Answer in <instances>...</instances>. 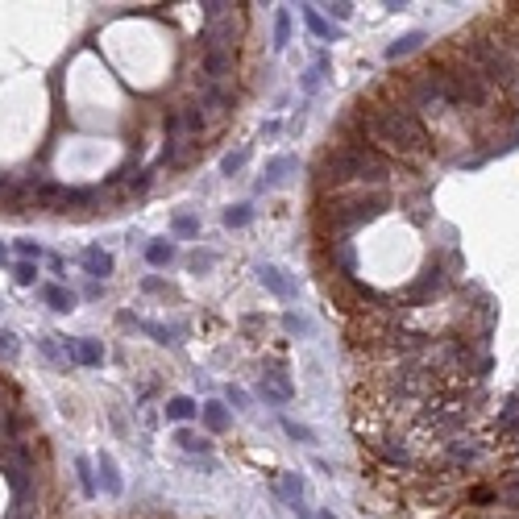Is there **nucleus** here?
Masks as SVG:
<instances>
[{
    "label": "nucleus",
    "mask_w": 519,
    "mask_h": 519,
    "mask_svg": "<svg viewBox=\"0 0 519 519\" xmlns=\"http://www.w3.org/2000/svg\"><path fill=\"white\" fill-rule=\"evenodd\" d=\"M249 221H254V208H249V204H233V208L225 212V225H229V229H245Z\"/></svg>",
    "instance_id": "22"
},
{
    "label": "nucleus",
    "mask_w": 519,
    "mask_h": 519,
    "mask_svg": "<svg viewBox=\"0 0 519 519\" xmlns=\"http://www.w3.org/2000/svg\"><path fill=\"white\" fill-rule=\"evenodd\" d=\"M175 258H179L175 241H150V245H145V262H150V266H171Z\"/></svg>",
    "instance_id": "14"
},
{
    "label": "nucleus",
    "mask_w": 519,
    "mask_h": 519,
    "mask_svg": "<svg viewBox=\"0 0 519 519\" xmlns=\"http://www.w3.org/2000/svg\"><path fill=\"white\" fill-rule=\"evenodd\" d=\"M13 279L21 287H34L38 283V262H17V266H13Z\"/></svg>",
    "instance_id": "26"
},
{
    "label": "nucleus",
    "mask_w": 519,
    "mask_h": 519,
    "mask_svg": "<svg viewBox=\"0 0 519 519\" xmlns=\"http://www.w3.org/2000/svg\"><path fill=\"white\" fill-rule=\"evenodd\" d=\"M175 445H179L183 453H208V449H212V440H204V436L191 432V428H179V432H175Z\"/></svg>",
    "instance_id": "19"
},
{
    "label": "nucleus",
    "mask_w": 519,
    "mask_h": 519,
    "mask_svg": "<svg viewBox=\"0 0 519 519\" xmlns=\"http://www.w3.org/2000/svg\"><path fill=\"white\" fill-rule=\"evenodd\" d=\"M374 453L382 461H390V466H412V453L403 449V445H390V440H374Z\"/></svg>",
    "instance_id": "17"
},
{
    "label": "nucleus",
    "mask_w": 519,
    "mask_h": 519,
    "mask_svg": "<svg viewBox=\"0 0 519 519\" xmlns=\"http://www.w3.org/2000/svg\"><path fill=\"white\" fill-rule=\"evenodd\" d=\"M17 254H21V262H38V258H42V245H38L34 237H21V241H17Z\"/></svg>",
    "instance_id": "27"
},
{
    "label": "nucleus",
    "mask_w": 519,
    "mask_h": 519,
    "mask_svg": "<svg viewBox=\"0 0 519 519\" xmlns=\"http://www.w3.org/2000/svg\"><path fill=\"white\" fill-rule=\"evenodd\" d=\"M0 308H4V299H0Z\"/></svg>",
    "instance_id": "39"
},
{
    "label": "nucleus",
    "mask_w": 519,
    "mask_h": 519,
    "mask_svg": "<svg viewBox=\"0 0 519 519\" xmlns=\"http://www.w3.org/2000/svg\"><path fill=\"white\" fill-rule=\"evenodd\" d=\"M75 473H79V486H84V494L96 499V478H92V461L88 457H75Z\"/></svg>",
    "instance_id": "23"
},
{
    "label": "nucleus",
    "mask_w": 519,
    "mask_h": 519,
    "mask_svg": "<svg viewBox=\"0 0 519 519\" xmlns=\"http://www.w3.org/2000/svg\"><path fill=\"white\" fill-rule=\"evenodd\" d=\"M38 349H42V357H50V362L71 366V357H67V341H63V336H42V341H38Z\"/></svg>",
    "instance_id": "18"
},
{
    "label": "nucleus",
    "mask_w": 519,
    "mask_h": 519,
    "mask_svg": "<svg viewBox=\"0 0 519 519\" xmlns=\"http://www.w3.org/2000/svg\"><path fill=\"white\" fill-rule=\"evenodd\" d=\"M299 17L308 21V29H312L320 42H336V29H332V21H329V17H320V8H316V4H303V8H299Z\"/></svg>",
    "instance_id": "12"
},
{
    "label": "nucleus",
    "mask_w": 519,
    "mask_h": 519,
    "mask_svg": "<svg viewBox=\"0 0 519 519\" xmlns=\"http://www.w3.org/2000/svg\"><path fill=\"white\" fill-rule=\"evenodd\" d=\"M42 299H46L54 312H71V308H75V295H71L63 283H46L42 287Z\"/></svg>",
    "instance_id": "15"
},
{
    "label": "nucleus",
    "mask_w": 519,
    "mask_h": 519,
    "mask_svg": "<svg viewBox=\"0 0 519 519\" xmlns=\"http://www.w3.org/2000/svg\"><path fill=\"white\" fill-rule=\"evenodd\" d=\"M329 8V17H336V21H349L353 17V4L349 0H336V4H324Z\"/></svg>",
    "instance_id": "32"
},
{
    "label": "nucleus",
    "mask_w": 519,
    "mask_h": 519,
    "mask_svg": "<svg viewBox=\"0 0 519 519\" xmlns=\"http://www.w3.org/2000/svg\"><path fill=\"white\" fill-rule=\"evenodd\" d=\"M229 399H233L237 407H245V390H237V386H229Z\"/></svg>",
    "instance_id": "35"
},
{
    "label": "nucleus",
    "mask_w": 519,
    "mask_h": 519,
    "mask_svg": "<svg viewBox=\"0 0 519 519\" xmlns=\"http://www.w3.org/2000/svg\"><path fill=\"white\" fill-rule=\"evenodd\" d=\"M96 470H100V478H104V490H108V494H121V473H117V461H112L108 453L96 457Z\"/></svg>",
    "instance_id": "16"
},
{
    "label": "nucleus",
    "mask_w": 519,
    "mask_h": 519,
    "mask_svg": "<svg viewBox=\"0 0 519 519\" xmlns=\"http://www.w3.org/2000/svg\"><path fill=\"white\" fill-rule=\"evenodd\" d=\"M258 279H262V287L270 291V295H279V299H295V279H287V270L283 266H262L258 270Z\"/></svg>",
    "instance_id": "8"
},
{
    "label": "nucleus",
    "mask_w": 519,
    "mask_h": 519,
    "mask_svg": "<svg viewBox=\"0 0 519 519\" xmlns=\"http://www.w3.org/2000/svg\"><path fill=\"white\" fill-rule=\"evenodd\" d=\"M258 390H262L266 403H291V399H295V386H291V378H287L283 370H266L262 382H258Z\"/></svg>",
    "instance_id": "5"
},
{
    "label": "nucleus",
    "mask_w": 519,
    "mask_h": 519,
    "mask_svg": "<svg viewBox=\"0 0 519 519\" xmlns=\"http://www.w3.org/2000/svg\"><path fill=\"white\" fill-rule=\"evenodd\" d=\"M13 183H8V175H0V191H8Z\"/></svg>",
    "instance_id": "36"
},
{
    "label": "nucleus",
    "mask_w": 519,
    "mask_h": 519,
    "mask_svg": "<svg viewBox=\"0 0 519 519\" xmlns=\"http://www.w3.org/2000/svg\"><path fill=\"white\" fill-rule=\"evenodd\" d=\"M283 324H287V332H299V336H303V332L312 329V324H308L303 316H295V312H287V320H283Z\"/></svg>",
    "instance_id": "33"
},
{
    "label": "nucleus",
    "mask_w": 519,
    "mask_h": 519,
    "mask_svg": "<svg viewBox=\"0 0 519 519\" xmlns=\"http://www.w3.org/2000/svg\"><path fill=\"white\" fill-rule=\"evenodd\" d=\"M79 262H84V270H88L92 279H100V283L112 275V254H108V249H100V245H88V249L79 254Z\"/></svg>",
    "instance_id": "9"
},
{
    "label": "nucleus",
    "mask_w": 519,
    "mask_h": 519,
    "mask_svg": "<svg viewBox=\"0 0 519 519\" xmlns=\"http://www.w3.org/2000/svg\"><path fill=\"white\" fill-rule=\"evenodd\" d=\"M316 519H336V515H332V511H320V515H316Z\"/></svg>",
    "instance_id": "38"
},
{
    "label": "nucleus",
    "mask_w": 519,
    "mask_h": 519,
    "mask_svg": "<svg viewBox=\"0 0 519 519\" xmlns=\"http://www.w3.org/2000/svg\"><path fill=\"white\" fill-rule=\"evenodd\" d=\"M67 357L75 366H100L104 362V345L92 341V336H75V341H67Z\"/></svg>",
    "instance_id": "6"
},
{
    "label": "nucleus",
    "mask_w": 519,
    "mask_h": 519,
    "mask_svg": "<svg viewBox=\"0 0 519 519\" xmlns=\"http://www.w3.org/2000/svg\"><path fill=\"white\" fill-rule=\"evenodd\" d=\"M199 416V403L188 399V395H175V399H166V420H175V424H188Z\"/></svg>",
    "instance_id": "13"
},
{
    "label": "nucleus",
    "mask_w": 519,
    "mask_h": 519,
    "mask_svg": "<svg viewBox=\"0 0 519 519\" xmlns=\"http://www.w3.org/2000/svg\"><path fill=\"white\" fill-rule=\"evenodd\" d=\"M291 171H299V158H291V154H279V158H270L266 162V175L258 179V188H279V183H287L291 179Z\"/></svg>",
    "instance_id": "7"
},
{
    "label": "nucleus",
    "mask_w": 519,
    "mask_h": 519,
    "mask_svg": "<svg viewBox=\"0 0 519 519\" xmlns=\"http://www.w3.org/2000/svg\"><path fill=\"white\" fill-rule=\"evenodd\" d=\"M237 71L233 50H204V88H229Z\"/></svg>",
    "instance_id": "4"
},
{
    "label": "nucleus",
    "mask_w": 519,
    "mask_h": 519,
    "mask_svg": "<svg viewBox=\"0 0 519 519\" xmlns=\"http://www.w3.org/2000/svg\"><path fill=\"white\" fill-rule=\"evenodd\" d=\"M275 494L287 499L291 507H299V503H303V494H308V482H303L299 473H279V478H275Z\"/></svg>",
    "instance_id": "10"
},
{
    "label": "nucleus",
    "mask_w": 519,
    "mask_h": 519,
    "mask_svg": "<svg viewBox=\"0 0 519 519\" xmlns=\"http://www.w3.org/2000/svg\"><path fill=\"white\" fill-rule=\"evenodd\" d=\"M199 424L208 428V432H229V407L221 399H208L199 407Z\"/></svg>",
    "instance_id": "11"
},
{
    "label": "nucleus",
    "mask_w": 519,
    "mask_h": 519,
    "mask_svg": "<svg viewBox=\"0 0 519 519\" xmlns=\"http://www.w3.org/2000/svg\"><path fill=\"white\" fill-rule=\"evenodd\" d=\"M320 75H324V58H320V63L303 75V92H316V88H320Z\"/></svg>",
    "instance_id": "30"
},
{
    "label": "nucleus",
    "mask_w": 519,
    "mask_h": 519,
    "mask_svg": "<svg viewBox=\"0 0 519 519\" xmlns=\"http://www.w3.org/2000/svg\"><path fill=\"white\" fill-rule=\"evenodd\" d=\"M420 42H424V34H420V29H416V34H403L399 42H390V46H386V58H403V54L420 50Z\"/></svg>",
    "instance_id": "20"
},
{
    "label": "nucleus",
    "mask_w": 519,
    "mask_h": 519,
    "mask_svg": "<svg viewBox=\"0 0 519 519\" xmlns=\"http://www.w3.org/2000/svg\"><path fill=\"white\" fill-rule=\"evenodd\" d=\"M283 432L291 436V440H299V445H316V432L308 424H295V420H283Z\"/></svg>",
    "instance_id": "25"
},
{
    "label": "nucleus",
    "mask_w": 519,
    "mask_h": 519,
    "mask_svg": "<svg viewBox=\"0 0 519 519\" xmlns=\"http://www.w3.org/2000/svg\"><path fill=\"white\" fill-rule=\"evenodd\" d=\"M208 266H212V254H195L191 258V270H208Z\"/></svg>",
    "instance_id": "34"
},
{
    "label": "nucleus",
    "mask_w": 519,
    "mask_h": 519,
    "mask_svg": "<svg viewBox=\"0 0 519 519\" xmlns=\"http://www.w3.org/2000/svg\"><path fill=\"white\" fill-rule=\"evenodd\" d=\"M345 129L353 138H362L366 145H374L378 154H386L390 162H424V158H432V133H428L424 117L399 96L357 100V108H353Z\"/></svg>",
    "instance_id": "1"
},
{
    "label": "nucleus",
    "mask_w": 519,
    "mask_h": 519,
    "mask_svg": "<svg viewBox=\"0 0 519 519\" xmlns=\"http://www.w3.org/2000/svg\"><path fill=\"white\" fill-rule=\"evenodd\" d=\"M386 208H390V195L386 191H353V195L332 191V199H320V237L345 241L357 225L382 216Z\"/></svg>",
    "instance_id": "3"
},
{
    "label": "nucleus",
    "mask_w": 519,
    "mask_h": 519,
    "mask_svg": "<svg viewBox=\"0 0 519 519\" xmlns=\"http://www.w3.org/2000/svg\"><path fill=\"white\" fill-rule=\"evenodd\" d=\"M399 175V162H390L386 154H378L374 145H366L362 138H353L349 129H341V142L320 154L316 162V179L320 188H370V191H386V183Z\"/></svg>",
    "instance_id": "2"
},
{
    "label": "nucleus",
    "mask_w": 519,
    "mask_h": 519,
    "mask_svg": "<svg viewBox=\"0 0 519 519\" xmlns=\"http://www.w3.org/2000/svg\"><path fill=\"white\" fill-rule=\"evenodd\" d=\"M494 499H499V503H507V507H519V486H515V482L499 486V490H494Z\"/></svg>",
    "instance_id": "29"
},
{
    "label": "nucleus",
    "mask_w": 519,
    "mask_h": 519,
    "mask_svg": "<svg viewBox=\"0 0 519 519\" xmlns=\"http://www.w3.org/2000/svg\"><path fill=\"white\" fill-rule=\"evenodd\" d=\"M245 162H249V150H233V154H225V162H221V171H225V175H237V171H241Z\"/></svg>",
    "instance_id": "28"
},
{
    "label": "nucleus",
    "mask_w": 519,
    "mask_h": 519,
    "mask_svg": "<svg viewBox=\"0 0 519 519\" xmlns=\"http://www.w3.org/2000/svg\"><path fill=\"white\" fill-rule=\"evenodd\" d=\"M0 357H17V336L8 329H0Z\"/></svg>",
    "instance_id": "31"
},
{
    "label": "nucleus",
    "mask_w": 519,
    "mask_h": 519,
    "mask_svg": "<svg viewBox=\"0 0 519 519\" xmlns=\"http://www.w3.org/2000/svg\"><path fill=\"white\" fill-rule=\"evenodd\" d=\"M4 262H8V254H4V245H0V266H4Z\"/></svg>",
    "instance_id": "37"
},
{
    "label": "nucleus",
    "mask_w": 519,
    "mask_h": 519,
    "mask_svg": "<svg viewBox=\"0 0 519 519\" xmlns=\"http://www.w3.org/2000/svg\"><path fill=\"white\" fill-rule=\"evenodd\" d=\"M171 229L179 237H199V221L191 216V212H175V221H171Z\"/></svg>",
    "instance_id": "24"
},
{
    "label": "nucleus",
    "mask_w": 519,
    "mask_h": 519,
    "mask_svg": "<svg viewBox=\"0 0 519 519\" xmlns=\"http://www.w3.org/2000/svg\"><path fill=\"white\" fill-rule=\"evenodd\" d=\"M291 42V8H279L275 13V46L283 50Z\"/></svg>",
    "instance_id": "21"
}]
</instances>
